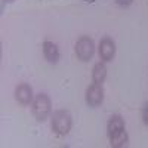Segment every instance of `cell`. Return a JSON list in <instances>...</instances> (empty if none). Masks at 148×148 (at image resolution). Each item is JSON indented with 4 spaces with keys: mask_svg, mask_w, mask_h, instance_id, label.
<instances>
[{
    "mask_svg": "<svg viewBox=\"0 0 148 148\" xmlns=\"http://www.w3.org/2000/svg\"><path fill=\"white\" fill-rule=\"evenodd\" d=\"M31 111L37 121H45L52 113V102L51 98L46 93H39L34 96V101L31 102Z\"/></svg>",
    "mask_w": 148,
    "mask_h": 148,
    "instance_id": "cell-1",
    "label": "cell"
},
{
    "mask_svg": "<svg viewBox=\"0 0 148 148\" xmlns=\"http://www.w3.org/2000/svg\"><path fill=\"white\" fill-rule=\"evenodd\" d=\"M51 127L52 130L59 135V136H64L67 135L71 127H73V117L68 111L65 110H58L52 114V120H51Z\"/></svg>",
    "mask_w": 148,
    "mask_h": 148,
    "instance_id": "cell-2",
    "label": "cell"
},
{
    "mask_svg": "<svg viewBox=\"0 0 148 148\" xmlns=\"http://www.w3.org/2000/svg\"><path fill=\"white\" fill-rule=\"evenodd\" d=\"M74 51H76L77 59L86 62V61L92 59V56L95 53V43H93V40L90 39L89 36H82L80 39L76 42Z\"/></svg>",
    "mask_w": 148,
    "mask_h": 148,
    "instance_id": "cell-3",
    "label": "cell"
},
{
    "mask_svg": "<svg viewBox=\"0 0 148 148\" xmlns=\"http://www.w3.org/2000/svg\"><path fill=\"white\" fill-rule=\"evenodd\" d=\"M86 104L89 107L95 108V107H99L104 102V88L102 84H96L92 83L88 89H86Z\"/></svg>",
    "mask_w": 148,
    "mask_h": 148,
    "instance_id": "cell-4",
    "label": "cell"
},
{
    "mask_svg": "<svg viewBox=\"0 0 148 148\" xmlns=\"http://www.w3.org/2000/svg\"><path fill=\"white\" fill-rule=\"evenodd\" d=\"M116 56V43L111 37L105 36L99 42V58L102 62H110Z\"/></svg>",
    "mask_w": 148,
    "mask_h": 148,
    "instance_id": "cell-5",
    "label": "cell"
},
{
    "mask_svg": "<svg viewBox=\"0 0 148 148\" xmlns=\"http://www.w3.org/2000/svg\"><path fill=\"white\" fill-rule=\"evenodd\" d=\"M15 98L16 101L22 105H30L34 101V95H33V89L31 86L27 83H21L16 86L15 89Z\"/></svg>",
    "mask_w": 148,
    "mask_h": 148,
    "instance_id": "cell-6",
    "label": "cell"
},
{
    "mask_svg": "<svg viewBox=\"0 0 148 148\" xmlns=\"http://www.w3.org/2000/svg\"><path fill=\"white\" fill-rule=\"evenodd\" d=\"M126 129V125H125V119H123L120 114H114V116H111L108 123H107V135H108V138L110 136H113V135L121 132V130H125Z\"/></svg>",
    "mask_w": 148,
    "mask_h": 148,
    "instance_id": "cell-7",
    "label": "cell"
},
{
    "mask_svg": "<svg viewBox=\"0 0 148 148\" xmlns=\"http://www.w3.org/2000/svg\"><path fill=\"white\" fill-rule=\"evenodd\" d=\"M43 55H45V58L49 61V62L56 64L58 59H59V49H58V46L53 42L46 40L43 43Z\"/></svg>",
    "mask_w": 148,
    "mask_h": 148,
    "instance_id": "cell-8",
    "label": "cell"
},
{
    "mask_svg": "<svg viewBox=\"0 0 148 148\" xmlns=\"http://www.w3.org/2000/svg\"><path fill=\"white\" fill-rule=\"evenodd\" d=\"M105 79H107V67H105V64L102 62V61L101 62H96L93 65V70H92V80H93V83L102 84L105 82Z\"/></svg>",
    "mask_w": 148,
    "mask_h": 148,
    "instance_id": "cell-9",
    "label": "cell"
},
{
    "mask_svg": "<svg viewBox=\"0 0 148 148\" xmlns=\"http://www.w3.org/2000/svg\"><path fill=\"white\" fill-rule=\"evenodd\" d=\"M127 142H129V135H127L126 129L116 133V135H113V136H110V144H111V147H114V148L125 147Z\"/></svg>",
    "mask_w": 148,
    "mask_h": 148,
    "instance_id": "cell-10",
    "label": "cell"
},
{
    "mask_svg": "<svg viewBox=\"0 0 148 148\" xmlns=\"http://www.w3.org/2000/svg\"><path fill=\"white\" fill-rule=\"evenodd\" d=\"M142 120L145 125H148V104H145V107L142 108Z\"/></svg>",
    "mask_w": 148,
    "mask_h": 148,
    "instance_id": "cell-11",
    "label": "cell"
},
{
    "mask_svg": "<svg viewBox=\"0 0 148 148\" xmlns=\"http://www.w3.org/2000/svg\"><path fill=\"white\" fill-rule=\"evenodd\" d=\"M114 2L120 6H129V5H132L133 0H114Z\"/></svg>",
    "mask_w": 148,
    "mask_h": 148,
    "instance_id": "cell-12",
    "label": "cell"
},
{
    "mask_svg": "<svg viewBox=\"0 0 148 148\" xmlns=\"http://www.w3.org/2000/svg\"><path fill=\"white\" fill-rule=\"evenodd\" d=\"M3 2H5V3H6V2H12V0H3Z\"/></svg>",
    "mask_w": 148,
    "mask_h": 148,
    "instance_id": "cell-13",
    "label": "cell"
}]
</instances>
